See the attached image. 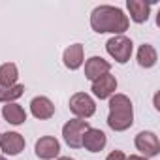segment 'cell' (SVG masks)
<instances>
[{
    "mask_svg": "<svg viewBox=\"0 0 160 160\" xmlns=\"http://www.w3.org/2000/svg\"><path fill=\"white\" fill-rule=\"evenodd\" d=\"M106 160H126V154H124L122 151H113V152L108 154Z\"/></svg>",
    "mask_w": 160,
    "mask_h": 160,
    "instance_id": "19",
    "label": "cell"
},
{
    "mask_svg": "<svg viewBox=\"0 0 160 160\" xmlns=\"http://www.w3.org/2000/svg\"><path fill=\"white\" fill-rule=\"evenodd\" d=\"M15 81H17V66L13 62H6L0 66V85H2V89L13 87Z\"/></svg>",
    "mask_w": 160,
    "mask_h": 160,
    "instance_id": "16",
    "label": "cell"
},
{
    "mask_svg": "<svg viewBox=\"0 0 160 160\" xmlns=\"http://www.w3.org/2000/svg\"><path fill=\"white\" fill-rule=\"evenodd\" d=\"M83 145L91 152H100L106 147V134L98 128H89L83 136Z\"/></svg>",
    "mask_w": 160,
    "mask_h": 160,
    "instance_id": "11",
    "label": "cell"
},
{
    "mask_svg": "<svg viewBox=\"0 0 160 160\" xmlns=\"http://www.w3.org/2000/svg\"><path fill=\"white\" fill-rule=\"evenodd\" d=\"M0 160H4V158H2V156H0Z\"/></svg>",
    "mask_w": 160,
    "mask_h": 160,
    "instance_id": "22",
    "label": "cell"
},
{
    "mask_svg": "<svg viewBox=\"0 0 160 160\" xmlns=\"http://www.w3.org/2000/svg\"><path fill=\"white\" fill-rule=\"evenodd\" d=\"M134 122V111H132V102L124 94H115L109 100V117L108 124L111 130L122 132L130 128Z\"/></svg>",
    "mask_w": 160,
    "mask_h": 160,
    "instance_id": "2",
    "label": "cell"
},
{
    "mask_svg": "<svg viewBox=\"0 0 160 160\" xmlns=\"http://www.w3.org/2000/svg\"><path fill=\"white\" fill-rule=\"evenodd\" d=\"M2 115H4V119H6L10 124H23V122L27 121V113H25V109H23L21 106L13 104V102L2 108Z\"/></svg>",
    "mask_w": 160,
    "mask_h": 160,
    "instance_id": "15",
    "label": "cell"
},
{
    "mask_svg": "<svg viewBox=\"0 0 160 160\" xmlns=\"http://www.w3.org/2000/svg\"><path fill=\"white\" fill-rule=\"evenodd\" d=\"M115 89H117V79H115L109 72L104 73L102 77H98L96 81H92V92H94L100 100L109 98V96L115 92Z\"/></svg>",
    "mask_w": 160,
    "mask_h": 160,
    "instance_id": "7",
    "label": "cell"
},
{
    "mask_svg": "<svg viewBox=\"0 0 160 160\" xmlns=\"http://www.w3.org/2000/svg\"><path fill=\"white\" fill-rule=\"evenodd\" d=\"M136 147H138V151H141V152L145 154V158L156 156L158 151H160L158 138H156L152 132H139V134L136 136Z\"/></svg>",
    "mask_w": 160,
    "mask_h": 160,
    "instance_id": "6",
    "label": "cell"
},
{
    "mask_svg": "<svg viewBox=\"0 0 160 160\" xmlns=\"http://www.w3.org/2000/svg\"><path fill=\"white\" fill-rule=\"evenodd\" d=\"M0 147L6 154H19L25 149V139L17 132H4L0 136Z\"/></svg>",
    "mask_w": 160,
    "mask_h": 160,
    "instance_id": "8",
    "label": "cell"
},
{
    "mask_svg": "<svg viewBox=\"0 0 160 160\" xmlns=\"http://www.w3.org/2000/svg\"><path fill=\"white\" fill-rule=\"evenodd\" d=\"M30 111L36 119H51L55 113V106L49 98L45 96H38L30 102Z\"/></svg>",
    "mask_w": 160,
    "mask_h": 160,
    "instance_id": "12",
    "label": "cell"
},
{
    "mask_svg": "<svg viewBox=\"0 0 160 160\" xmlns=\"http://www.w3.org/2000/svg\"><path fill=\"white\" fill-rule=\"evenodd\" d=\"M64 64L70 70H77L83 64V45L81 43H73L64 51Z\"/></svg>",
    "mask_w": 160,
    "mask_h": 160,
    "instance_id": "13",
    "label": "cell"
},
{
    "mask_svg": "<svg viewBox=\"0 0 160 160\" xmlns=\"http://www.w3.org/2000/svg\"><path fill=\"white\" fill-rule=\"evenodd\" d=\"M23 92H25V87L23 85H13V87H8V89H0V102L12 104L13 100L21 98Z\"/></svg>",
    "mask_w": 160,
    "mask_h": 160,
    "instance_id": "18",
    "label": "cell"
},
{
    "mask_svg": "<svg viewBox=\"0 0 160 160\" xmlns=\"http://www.w3.org/2000/svg\"><path fill=\"white\" fill-rule=\"evenodd\" d=\"M106 49L117 62L124 64L130 60V55H132V40L126 36H113L111 40H108Z\"/></svg>",
    "mask_w": 160,
    "mask_h": 160,
    "instance_id": "4",
    "label": "cell"
},
{
    "mask_svg": "<svg viewBox=\"0 0 160 160\" xmlns=\"http://www.w3.org/2000/svg\"><path fill=\"white\" fill-rule=\"evenodd\" d=\"M58 160H73V158H70V156H60Z\"/></svg>",
    "mask_w": 160,
    "mask_h": 160,
    "instance_id": "21",
    "label": "cell"
},
{
    "mask_svg": "<svg viewBox=\"0 0 160 160\" xmlns=\"http://www.w3.org/2000/svg\"><path fill=\"white\" fill-rule=\"evenodd\" d=\"M89 128H91V126H89L87 121L72 119V121H68V122L64 124L62 136H64V139H66V143H68L70 147L77 149V147H83V136H85V132H87Z\"/></svg>",
    "mask_w": 160,
    "mask_h": 160,
    "instance_id": "3",
    "label": "cell"
},
{
    "mask_svg": "<svg viewBox=\"0 0 160 160\" xmlns=\"http://www.w3.org/2000/svg\"><path fill=\"white\" fill-rule=\"evenodd\" d=\"M70 109H72L73 115L81 117V119H87V117L94 115L96 106H94V100L89 94H85V92H75L70 98Z\"/></svg>",
    "mask_w": 160,
    "mask_h": 160,
    "instance_id": "5",
    "label": "cell"
},
{
    "mask_svg": "<svg viewBox=\"0 0 160 160\" xmlns=\"http://www.w3.org/2000/svg\"><path fill=\"white\" fill-rule=\"evenodd\" d=\"M126 160H147V158H143V156H136V154H132V156H128Z\"/></svg>",
    "mask_w": 160,
    "mask_h": 160,
    "instance_id": "20",
    "label": "cell"
},
{
    "mask_svg": "<svg viewBox=\"0 0 160 160\" xmlns=\"http://www.w3.org/2000/svg\"><path fill=\"white\" fill-rule=\"evenodd\" d=\"M126 6H128V12H130L132 21H136V23L147 21V17H149V8H151V6L145 2V0H128Z\"/></svg>",
    "mask_w": 160,
    "mask_h": 160,
    "instance_id": "14",
    "label": "cell"
},
{
    "mask_svg": "<svg viewBox=\"0 0 160 160\" xmlns=\"http://www.w3.org/2000/svg\"><path fill=\"white\" fill-rule=\"evenodd\" d=\"M91 27L94 32H113L121 34L128 28V17L113 6H98L91 15Z\"/></svg>",
    "mask_w": 160,
    "mask_h": 160,
    "instance_id": "1",
    "label": "cell"
},
{
    "mask_svg": "<svg viewBox=\"0 0 160 160\" xmlns=\"http://www.w3.org/2000/svg\"><path fill=\"white\" fill-rule=\"evenodd\" d=\"M109 68H111V64L108 60H104L102 57H92L85 64V77L91 79V81H96L98 77H102L104 73L109 72Z\"/></svg>",
    "mask_w": 160,
    "mask_h": 160,
    "instance_id": "10",
    "label": "cell"
},
{
    "mask_svg": "<svg viewBox=\"0 0 160 160\" xmlns=\"http://www.w3.org/2000/svg\"><path fill=\"white\" fill-rule=\"evenodd\" d=\"M58 152H60V145H58V141H57L55 138L45 136V138H40V139L36 141V154H38L40 158L51 160V158H55Z\"/></svg>",
    "mask_w": 160,
    "mask_h": 160,
    "instance_id": "9",
    "label": "cell"
},
{
    "mask_svg": "<svg viewBox=\"0 0 160 160\" xmlns=\"http://www.w3.org/2000/svg\"><path fill=\"white\" fill-rule=\"evenodd\" d=\"M138 62H139V66H143V68L154 66V64H156V51H154V47L149 45V43H143V45L139 47V51H138Z\"/></svg>",
    "mask_w": 160,
    "mask_h": 160,
    "instance_id": "17",
    "label": "cell"
}]
</instances>
